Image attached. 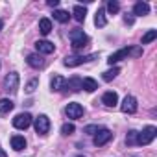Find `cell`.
Here are the masks:
<instances>
[{"label": "cell", "instance_id": "obj_2", "mask_svg": "<svg viewBox=\"0 0 157 157\" xmlns=\"http://www.w3.org/2000/svg\"><path fill=\"white\" fill-rule=\"evenodd\" d=\"M70 43H72V48L78 52V50H83L85 46H89V37L83 33V30L76 28L70 32Z\"/></svg>", "mask_w": 157, "mask_h": 157}, {"label": "cell", "instance_id": "obj_28", "mask_svg": "<svg viewBox=\"0 0 157 157\" xmlns=\"http://www.w3.org/2000/svg\"><path fill=\"white\" fill-rule=\"evenodd\" d=\"M74 131H76L74 124H68V122H67V124H63V126H61V133H63V135H72Z\"/></svg>", "mask_w": 157, "mask_h": 157}, {"label": "cell", "instance_id": "obj_33", "mask_svg": "<svg viewBox=\"0 0 157 157\" xmlns=\"http://www.w3.org/2000/svg\"><path fill=\"white\" fill-rule=\"evenodd\" d=\"M2 28H4V22H2V21H0V30H2Z\"/></svg>", "mask_w": 157, "mask_h": 157}, {"label": "cell", "instance_id": "obj_26", "mask_svg": "<svg viewBox=\"0 0 157 157\" xmlns=\"http://www.w3.org/2000/svg\"><path fill=\"white\" fill-rule=\"evenodd\" d=\"M107 11H109L111 15L118 13V11H120V4L117 2V0H109V2H107Z\"/></svg>", "mask_w": 157, "mask_h": 157}, {"label": "cell", "instance_id": "obj_16", "mask_svg": "<svg viewBox=\"0 0 157 157\" xmlns=\"http://www.w3.org/2000/svg\"><path fill=\"white\" fill-rule=\"evenodd\" d=\"M11 148H13L15 151L24 150V148H26V139L21 137V135H13V137H11Z\"/></svg>", "mask_w": 157, "mask_h": 157}, {"label": "cell", "instance_id": "obj_12", "mask_svg": "<svg viewBox=\"0 0 157 157\" xmlns=\"http://www.w3.org/2000/svg\"><path fill=\"white\" fill-rule=\"evenodd\" d=\"M35 48H37L39 54H52L56 50L54 43H50V41H37L35 43Z\"/></svg>", "mask_w": 157, "mask_h": 157}, {"label": "cell", "instance_id": "obj_6", "mask_svg": "<svg viewBox=\"0 0 157 157\" xmlns=\"http://www.w3.org/2000/svg\"><path fill=\"white\" fill-rule=\"evenodd\" d=\"M65 113H67L68 118H82L83 117V105L78 104V102H70L65 107Z\"/></svg>", "mask_w": 157, "mask_h": 157}, {"label": "cell", "instance_id": "obj_32", "mask_svg": "<svg viewBox=\"0 0 157 157\" xmlns=\"http://www.w3.org/2000/svg\"><path fill=\"white\" fill-rule=\"evenodd\" d=\"M0 157H6V153H4V151H2V150H0Z\"/></svg>", "mask_w": 157, "mask_h": 157}, {"label": "cell", "instance_id": "obj_11", "mask_svg": "<svg viewBox=\"0 0 157 157\" xmlns=\"http://www.w3.org/2000/svg\"><path fill=\"white\" fill-rule=\"evenodd\" d=\"M65 91H72V93H78V91H82V78H70V80L67 82L65 80Z\"/></svg>", "mask_w": 157, "mask_h": 157}, {"label": "cell", "instance_id": "obj_13", "mask_svg": "<svg viewBox=\"0 0 157 157\" xmlns=\"http://www.w3.org/2000/svg\"><path fill=\"white\" fill-rule=\"evenodd\" d=\"M26 61H28V65L33 67V68H43V67H44V59H43L41 54H30Z\"/></svg>", "mask_w": 157, "mask_h": 157}, {"label": "cell", "instance_id": "obj_3", "mask_svg": "<svg viewBox=\"0 0 157 157\" xmlns=\"http://www.w3.org/2000/svg\"><path fill=\"white\" fill-rule=\"evenodd\" d=\"M96 57H98V54H91V56H67L63 59V65L65 67H78V65L89 63V61H93Z\"/></svg>", "mask_w": 157, "mask_h": 157}, {"label": "cell", "instance_id": "obj_20", "mask_svg": "<svg viewBox=\"0 0 157 157\" xmlns=\"http://www.w3.org/2000/svg\"><path fill=\"white\" fill-rule=\"evenodd\" d=\"M72 15H74V19H76L78 22H83V21H85V15H87V10L82 8V6H74Z\"/></svg>", "mask_w": 157, "mask_h": 157}, {"label": "cell", "instance_id": "obj_30", "mask_svg": "<svg viewBox=\"0 0 157 157\" xmlns=\"http://www.w3.org/2000/svg\"><path fill=\"white\" fill-rule=\"evenodd\" d=\"M96 131H98V126H93V124H91V126H87V128L83 129V133H87V135H94Z\"/></svg>", "mask_w": 157, "mask_h": 157}, {"label": "cell", "instance_id": "obj_8", "mask_svg": "<svg viewBox=\"0 0 157 157\" xmlns=\"http://www.w3.org/2000/svg\"><path fill=\"white\" fill-rule=\"evenodd\" d=\"M111 139H113V133H111L109 129L102 128V129H98V131L94 133V146H104V144H107Z\"/></svg>", "mask_w": 157, "mask_h": 157}, {"label": "cell", "instance_id": "obj_14", "mask_svg": "<svg viewBox=\"0 0 157 157\" xmlns=\"http://www.w3.org/2000/svg\"><path fill=\"white\" fill-rule=\"evenodd\" d=\"M102 104H104V105H107V107H115V105L118 104V96H117V93L107 91V93L102 96Z\"/></svg>", "mask_w": 157, "mask_h": 157}, {"label": "cell", "instance_id": "obj_4", "mask_svg": "<svg viewBox=\"0 0 157 157\" xmlns=\"http://www.w3.org/2000/svg\"><path fill=\"white\" fill-rule=\"evenodd\" d=\"M155 135H157V128H155V126H148V128L142 129V133H139L137 144H139V146H146V144H150V142L155 139Z\"/></svg>", "mask_w": 157, "mask_h": 157}, {"label": "cell", "instance_id": "obj_5", "mask_svg": "<svg viewBox=\"0 0 157 157\" xmlns=\"http://www.w3.org/2000/svg\"><path fill=\"white\" fill-rule=\"evenodd\" d=\"M33 126H35V131H37L39 135H44V133L50 131V118H48L46 115H39V117L35 118Z\"/></svg>", "mask_w": 157, "mask_h": 157}, {"label": "cell", "instance_id": "obj_31", "mask_svg": "<svg viewBox=\"0 0 157 157\" xmlns=\"http://www.w3.org/2000/svg\"><path fill=\"white\" fill-rule=\"evenodd\" d=\"M46 4H48L50 8H56V6L59 4V0H48V2H46Z\"/></svg>", "mask_w": 157, "mask_h": 157}, {"label": "cell", "instance_id": "obj_9", "mask_svg": "<svg viewBox=\"0 0 157 157\" xmlns=\"http://www.w3.org/2000/svg\"><path fill=\"white\" fill-rule=\"evenodd\" d=\"M30 124H32V115L30 113H21L13 118V126L17 129H26V128H30Z\"/></svg>", "mask_w": 157, "mask_h": 157}, {"label": "cell", "instance_id": "obj_27", "mask_svg": "<svg viewBox=\"0 0 157 157\" xmlns=\"http://www.w3.org/2000/svg\"><path fill=\"white\" fill-rule=\"evenodd\" d=\"M137 137H139V131H129L128 133V137H126V142L129 144V146H133V144H137Z\"/></svg>", "mask_w": 157, "mask_h": 157}, {"label": "cell", "instance_id": "obj_17", "mask_svg": "<svg viewBox=\"0 0 157 157\" xmlns=\"http://www.w3.org/2000/svg\"><path fill=\"white\" fill-rule=\"evenodd\" d=\"M82 89H85L87 93H93V91L98 89V82L93 80V78H83L82 80Z\"/></svg>", "mask_w": 157, "mask_h": 157}, {"label": "cell", "instance_id": "obj_25", "mask_svg": "<svg viewBox=\"0 0 157 157\" xmlns=\"http://www.w3.org/2000/svg\"><path fill=\"white\" fill-rule=\"evenodd\" d=\"M155 37H157V30H148V32L142 35V44H148V43H151Z\"/></svg>", "mask_w": 157, "mask_h": 157}, {"label": "cell", "instance_id": "obj_19", "mask_svg": "<svg viewBox=\"0 0 157 157\" xmlns=\"http://www.w3.org/2000/svg\"><path fill=\"white\" fill-rule=\"evenodd\" d=\"M94 24H96L98 28H104V26L107 24V19H105V10H104V8H100V10L96 11V17H94Z\"/></svg>", "mask_w": 157, "mask_h": 157}, {"label": "cell", "instance_id": "obj_1", "mask_svg": "<svg viewBox=\"0 0 157 157\" xmlns=\"http://www.w3.org/2000/svg\"><path fill=\"white\" fill-rule=\"evenodd\" d=\"M128 56H135V57H139V56H142V48H139V46H128V48H120L118 52H115V54H111L109 56V59H107V63L109 65H115V63H118L120 59H126Z\"/></svg>", "mask_w": 157, "mask_h": 157}, {"label": "cell", "instance_id": "obj_21", "mask_svg": "<svg viewBox=\"0 0 157 157\" xmlns=\"http://www.w3.org/2000/svg\"><path fill=\"white\" fill-rule=\"evenodd\" d=\"M13 102L10 100V98H0V113L2 115H6V113H10L11 109H13Z\"/></svg>", "mask_w": 157, "mask_h": 157}, {"label": "cell", "instance_id": "obj_24", "mask_svg": "<svg viewBox=\"0 0 157 157\" xmlns=\"http://www.w3.org/2000/svg\"><path fill=\"white\" fill-rule=\"evenodd\" d=\"M118 74H120V68H118V67H113L111 70L104 72V76H102V78H104V82H111V80H115Z\"/></svg>", "mask_w": 157, "mask_h": 157}, {"label": "cell", "instance_id": "obj_15", "mask_svg": "<svg viewBox=\"0 0 157 157\" xmlns=\"http://www.w3.org/2000/svg\"><path fill=\"white\" fill-rule=\"evenodd\" d=\"M50 87H52V91H56V93L65 91V78H63V76H54L52 82H50Z\"/></svg>", "mask_w": 157, "mask_h": 157}, {"label": "cell", "instance_id": "obj_18", "mask_svg": "<svg viewBox=\"0 0 157 157\" xmlns=\"http://www.w3.org/2000/svg\"><path fill=\"white\" fill-rule=\"evenodd\" d=\"M133 13H135L137 17H142V15H148V13H150V6H148L146 2H137V4L133 6Z\"/></svg>", "mask_w": 157, "mask_h": 157}, {"label": "cell", "instance_id": "obj_29", "mask_svg": "<svg viewBox=\"0 0 157 157\" xmlns=\"http://www.w3.org/2000/svg\"><path fill=\"white\" fill-rule=\"evenodd\" d=\"M37 85H39V80H32V82L26 85V91H28V93H33V91L37 89Z\"/></svg>", "mask_w": 157, "mask_h": 157}, {"label": "cell", "instance_id": "obj_23", "mask_svg": "<svg viewBox=\"0 0 157 157\" xmlns=\"http://www.w3.org/2000/svg\"><path fill=\"white\" fill-rule=\"evenodd\" d=\"M39 32H41L43 35H48V33L52 32V22H50V19H41V21H39Z\"/></svg>", "mask_w": 157, "mask_h": 157}, {"label": "cell", "instance_id": "obj_7", "mask_svg": "<svg viewBox=\"0 0 157 157\" xmlns=\"http://www.w3.org/2000/svg\"><path fill=\"white\" fill-rule=\"evenodd\" d=\"M4 89L8 91V93H17V89H19V74L17 72H11V74H8L6 76V80H4Z\"/></svg>", "mask_w": 157, "mask_h": 157}, {"label": "cell", "instance_id": "obj_10", "mask_svg": "<svg viewBox=\"0 0 157 157\" xmlns=\"http://www.w3.org/2000/svg\"><path fill=\"white\" fill-rule=\"evenodd\" d=\"M120 109H122V113L133 115L137 111V98L135 96H126L124 102H122V105H120Z\"/></svg>", "mask_w": 157, "mask_h": 157}, {"label": "cell", "instance_id": "obj_22", "mask_svg": "<svg viewBox=\"0 0 157 157\" xmlns=\"http://www.w3.org/2000/svg\"><path fill=\"white\" fill-rule=\"evenodd\" d=\"M54 19H56L57 22L65 24V22H68L70 15H68V11H65V10H56V11H54Z\"/></svg>", "mask_w": 157, "mask_h": 157}]
</instances>
